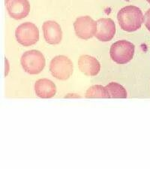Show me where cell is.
<instances>
[{
	"label": "cell",
	"mask_w": 150,
	"mask_h": 169,
	"mask_svg": "<svg viewBox=\"0 0 150 169\" xmlns=\"http://www.w3.org/2000/svg\"><path fill=\"white\" fill-rule=\"evenodd\" d=\"M110 98L115 99H125L127 98L126 90L119 83L116 82H111L105 87Z\"/></svg>",
	"instance_id": "obj_12"
},
{
	"label": "cell",
	"mask_w": 150,
	"mask_h": 169,
	"mask_svg": "<svg viewBox=\"0 0 150 169\" xmlns=\"http://www.w3.org/2000/svg\"><path fill=\"white\" fill-rule=\"evenodd\" d=\"M6 8L10 17L15 20L25 18L30 11L28 0H6Z\"/></svg>",
	"instance_id": "obj_7"
},
{
	"label": "cell",
	"mask_w": 150,
	"mask_h": 169,
	"mask_svg": "<svg viewBox=\"0 0 150 169\" xmlns=\"http://www.w3.org/2000/svg\"><path fill=\"white\" fill-rule=\"evenodd\" d=\"M15 37L19 44L25 47H29L38 41L39 31L34 23L26 22L16 29Z\"/></svg>",
	"instance_id": "obj_5"
},
{
	"label": "cell",
	"mask_w": 150,
	"mask_h": 169,
	"mask_svg": "<svg viewBox=\"0 0 150 169\" xmlns=\"http://www.w3.org/2000/svg\"><path fill=\"white\" fill-rule=\"evenodd\" d=\"M144 24L147 29L150 31V8L145 13L144 15Z\"/></svg>",
	"instance_id": "obj_14"
},
{
	"label": "cell",
	"mask_w": 150,
	"mask_h": 169,
	"mask_svg": "<svg viewBox=\"0 0 150 169\" xmlns=\"http://www.w3.org/2000/svg\"><path fill=\"white\" fill-rule=\"evenodd\" d=\"M135 47L126 40H120L112 45L110 54L113 61L118 64H126L134 57Z\"/></svg>",
	"instance_id": "obj_3"
},
{
	"label": "cell",
	"mask_w": 150,
	"mask_h": 169,
	"mask_svg": "<svg viewBox=\"0 0 150 169\" xmlns=\"http://www.w3.org/2000/svg\"><path fill=\"white\" fill-rule=\"evenodd\" d=\"M146 1H147V2H148L150 4V0H146Z\"/></svg>",
	"instance_id": "obj_15"
},
{
	"label": "cell",
	"mask_w": 150,
	"mask_h": 169,
	"mask_svg": "<svg viewBox=\"0 0 150 169\" xmlns=\"http://www.w3.org/2000/svg\"><path fill=\"white\" fill-rule=\"evenodd\" d=\"M42 29L45 41L50 45H58L62 39V31L60 25L53 20H47L43 23Z\"/></svg>",
	"instance_id": "obj_9"
},
{
	"label": "cell",
	"mask_w": 150,
	"mask_h": 169,
	"mask_svg": "<svg viewBox=\"0 0 150 169\" xmlns=\"http://www.w3.org/2000/svg\"><path fill=\"white\" fill-rule=\"evenodd\" d=\"M97 31L95 37L101 41H111L116 34V25L110 18H101L96 21Z\"/></svg>",
	"instance_id": "obj_8"
},
{
	"label": "cell",
	"mask_w": 150,
	"mask_h": 169,
	"mask_svg": "<svg viewBox=\"0 0 150 169\" xmlns=\"http://www.w3.org/2000/svg\"><path fill=\"white\" fill-rule=\"evenodd\" d=\"M76 35L84 40L92 38L97 31V23L89 16L78 17L74 23Z\"/></svg>",
	"instance_id": "obj_6"
},
{
	"label": "cell",
	"mask_w": 150,
	"mask_h": 169,
	"mask_svg": "<svg viewBox=\"0 0 150 169\" xmlns=\"http://www.w3.org/2000/svg\"><path fill=\"white\" fill-rule=\"evenodd\" d=\"M35 92L37 96L41 99H50L56 95V87L49 79H39L35 83Z\"/></svg>",
	"instance_id": "obj_11"
},
{
	"label": "cell",
	"mask_w": 150,
	"mask_h": 169,
	"mask_svg": "<svg viewBox=\"0 0 150 169\" xmlns=\"http://www.w3.org/2000/svg\"><path fill=\"white\" fill-rule=\"evenodd\" d=\"M20 63L24 71L29 74H38L45 67V58L41 52L32 50L25 52L20 59Z\"/></svg>",
	"instance_id": "obj_2"
},
{
	"label": "cell",
	"mask_w": 150,
	"mask_h": 169,
	"mask_svg": "<svg viewBox=\"0 0 150 169\" xmlns=\"http://www.w3.org/2000/svg\"><path fill=\"white\" fill-rule=\"evenodd\" d=\"M78 67L80 71L87 76H95L101 70L99 61L89 55H81L79 57Z\"/></svg>",
	"instance_id": "obj_10"
},
{
	"label": "cell",
	"mask_w": 150,
	"mask_h": 169,
	"mask_svg": "<svg viewBox=\"0 0 150 169\" xmlns=\"http://www.w3.org/2000/svg\"><path fill=\"white\" fill-rule=\"evenodd\" d=\"M86 98H110V96L105 87L101 85H94L87 90Z\"/></svg>",
	"instance_id": "obj_13"
},
{
	"label": "cell",
	"mask_w": 150,
	"mask_h": 169,
	"mask_svg": "<svg viewBox=\"0 0 150 169\" xmlns=\"http://www.w3.org/2000/svg\"><path fill=\"white\" fill-rule=\"evenodd\" d=\"M117 19L121 29L128 32L138 30L144 22L142 11L134 5L122 8L117 14Z\"/></svg>",
	"instance_id": "obj_1"
},
{
	"label": "cell",
	"mask_w": 150,
	"mask_h": 169,
	"mask_svg": "<svg viewBox=\"0 0 150 169\" xmlns=\"http://www.w3.org/2000/svg\"><path fill=\"white\" fill-rule=\"evenodd\" d=\"M74 66L72 61L66 56H55L50 62V71L51 74L60 80H68L73 74Z\"/></svg>",
	"instance_id": "obj_4"
}]
</instances>
